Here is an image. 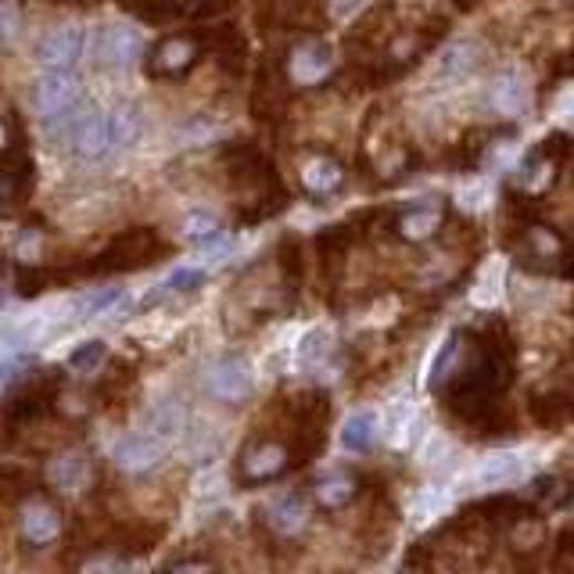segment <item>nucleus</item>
<instances>
[{
  "label": "nucleus",
  "mask_w": 574,
  "mask_h": 574,
  "mask_svg": "<svg viewBox=\"0 0 574 574\" xmlns=\"http://www.w3.org/2000/svg\"><path fill=\"white\" fill-rule=\"evenodd\" d=\"M453 456H456V445H453V438H445V435H427L424 445H421V464L431 467V470L449 467Z\"/></svg>",
  "instance_id": "22"
},
{
  "label": "nucleus",
  "mask_w": 574,
  "mask_h": 574,
  "mask_svg": "<svg viewBox=\"0 0 574 574\" xmlns=\"http://www.w3.org/2000/svg\"><path fill=\"white\" fill-rule=\"evenodd\" d=\"M100 359H105V344H100V341H86V344H79V349L68 355V363L76 366V370H94Z\"/></svg>",
  "instance_id": "28"
},
{
  "label": "nucleus",
  "mask_w": 574,
  "mask_h": 574,
  "mask_svg": "<svg viewBox=\"0 0 574 574\" xmlns=\"http://www.w3.org/2000/svg\"><path fill=\"white\" fill-rule=\"evenodd\" d=\"M459 8H474V0H456Z\"/></svg>",
  "instance_id": "38"
},
{
  "label": "nucleus",
  "mask_w": 574,
  "mask_h": 574,
  "mask_svg": "<svg viewBox=\"0 0 574 574\" xmlns=\"http://www.w3.org/2000/svg\"><path fill=\"white\" fill-rule=\"evenodd\" d=\"M330 65H334V54H330L327 43H301V47L291 54V62H287V72H291V79L298 86H312V83H320Z\"/></svg>",
  "instance_id": "6"
},
{
  "label": "nucleus",
  "mask_w": 574,
  "mask_h": 574,
  "mask_svg": "<svg viewBox=\"0 0 574 574\" xmlns=\"http://www.w3.org/2000/svg\"><path fill=\"white\" fill-rule=\"evenodd\" d=\"M445 502H449V492L445 488H424L421 496H416V507H413V521L416 524H427L435 521V517L445 510Z\"/></svg>",
  "instance_id": "24"
},
{
  "label": "nucleus",
  "mask_w": 574,
  "mask_h": 574,
  "mask_svg": "<svg viewBox=\"0 0 574 574\" xmlns=\"http://www.w3.org/2000/svg\"><path fill=\"white\" fill-rule=\"evenodd\" d=\"M223 470L220 467H201V474L194 478V496L198 499H212V496H220L223 492Z\"/></svg>",
  "instance_id": "26"
},
{
  "label": "nucleus",
  "mask_w": 574,
  "mask_h": 574,
  "mask_svg": "<svg viewBox=\"0 0 574 574\" xmlns=\"http://www.w3.org/2000/svg\"><path fill=\"white\" fill-rule=\"evenodd\" d=\"M488 105H492L499 115H521L528 108V83L517 76V72H502V76L492 83V91H488Z\"/></svg>",
  "instance_id": "9"
},
{
  "label": "nucleus",
  "mask_w": 574,
  "mask_h": 574,
  "mask_svg": "<svg viewBox=\"0 0 574 574\" xmlns=\"http://www.w3.org/2000/svg\"><path fill=\"white\" fill-rule=\"evenodd\" d=\"M502 277H507V269H502V258H492V263L485 266L478 287H474V301H478V306H492V301H499Z\"/></svg>",
  "instance_id": "21"
},
{
  "label": "nucleus",
  "mask_w": 574,
  "mask_h": 574,
  "mask_svg": "<svg viewBox=\"0 0 574 574\" xmlns=\"http://www.w3.org/2000/svg\"><path fill=\"white\" fill-rule=\"evenodd\" d=\"M378 413H370V410H359L352 416H344V424H341V445L349 453H366L373 438H378Z\"/></svg>",
  "instance_id": "12"
},
{
  "label": "nucleus",
  "mask_w": 574,
  "mask_h": 574,
  "mask_svg": "<svg viewBox=\"0 0 574 574\" xmlns=\"http://www.w3.org/2000/svg\"><path fill=\"white\" fill-rule=\"evenodd\" d=\"M280 467H284L280 445H258L255 456L248 459V474H255V478H269V474H277Z\"/></svg>",
  "instance_id": "25"
},
{
  "label": "nucleus",
  "mask_w": 574,
  "mask_h": 574,
  "mask_svg": "<svg viewBox=\"0 0 574 574\" xmlns=\"http://www.w3.org/2000/svg\"><path fill=\"white\" fill-rule=\"evenodd\" d=\"M79 100V79L72 72L51 68L36 79V108L43 115H65Z\"/></svg>",
  "instance_id": "2"
},
{
  "label": "nucleus",
  "mask_w": 574,
  "mask_h": 574,
  "mask_svg": "<svg viewBox=\"0 0 574 574\" xmlns=\"http://www.w3.org/2000/svg\"><path fill=\"white\" fill-rule=\"evenodd\" d=\"M215 230H220V220H215V215H209V212H194V215H187V223H183V234L187 237H194V241H201V237H215Z\"/></svg>",
  "instance_id": "27"
},
{
  "label": "nucleus",
  "mask_w": 574,
  "mask_h": 574,
  "mask_svg": "<svg viewBox=\"0 0 574 574\" xmlns=\"http://www.w3.org/2000/svg\"><path fill=\"white\" fill-rule=\"evenodd\" d=\"M438 226V212L435 209H410L406 215H402V237H410V241H424L431 237V230Z\"/></svg>",
  "instance_id": "23"
},
{
  "label": "nucleus",
  "mask_w": 574,
  "mask_h": 574,
  "mask_svg": "<svg viewBox=\"0 0 574 574\" xmlns=\"http://www.w3.org/2000/svg\"><path fill=\"white\" fill-rule=\"evenodd\" d=\"M126 298V291L123 287H108V291H100L97 298H91L86 301V312H100V309H111L115 301H123Z\"/></svg>",
  "instance_id": "32"
},
{
  "label": "nucleus",
  "mask_w": 574,
  "mask_h": 574,
  "mask_svg": "<svg viewBox=\"0 0 574 574\" xmlns=\"http://www.w3.org/2000/svg\"><path fill=\"white\" fill-rule=\"evenodd\" d=\"M453 349H456V338H445V344L438 349V355H435V363H431V370H427V378L435 381V378H442V370L449 366V359H453Z\"/></svg>",
  "instance_id": "33"
},
{
  "label": "nucleus",
  "mask_w": 574,
  "mask_h": 574,
  "mask_svg": "<svg viewBox=\"0 0 574 574\" xmlns=\"http://www.w3.org/2000/svg\"><path fill=\"white\" fill-rule=\"evenodd\" d=\"M108 137H111V148H129V144H137L140 115L134 108H115L108 115Z\"/></svg>",
  "instance_id": "18"
},
{
  "label": "nucleus",
  "mask_w": 574,
  "mask_h": 574,
  "mask_svg": "<svg viewBox=\"0 0 574 574\" xmlns=\"http://www.w3.org/2000/svg\"><path fill=\"white\" fill-rule=\"evenodd\" d=\"M22 535L33 545H43L57 535V513L47 507V502H29L22 510Z\"/></svg>",
  "instance_id": "14"
},
{
  "label": "nucleus",
  "mask_w": 574,
  "mask_h": 574,
  "mask_svg": "<svg viewBox=\"0 0 574 574\" xmlns=\"http://www.w3.org/2000/svg\"><path fill=\"white\" fill-rule=\"evenodd\" d=\"M359 4H363V0H334V11L344 14V11H355Z\"/></svg>",
  "instance_id": "36"
},
{
  "label": "nucleus",
  "mask_w": 574,
  "mask_h": 574,
  "mask_svg": "<svg viewBox=\"0 0 574 574\" xmlns=\"http://www.w3.org/2000/svg\"><path fill=\"white\" fill-rule=\"evenodd\" d=\"M269 524L280 531V535H295L309 524V502L298 499V496H287V499H277L269 507Z\"/></svg>",
  "instance_id": "15"
},
{
  "label": "nucleus",
  "mask_w": 574,
  "mask_h": 574,
  "mask_svg": "<svg viewBox=\"0 0 574 574\" xmlns=\"http://www.w3.org/2000/svg\"><path fill=\"white\" fill-rule=\"evenodd\" d=\"M11 370H14L11 355H8V352H0V381H8V378H11Z\"/></svg>",
  "instance_id": "35"
},
{
  "label": "nucleus",
  "mask_w": 574,
  "mask_h": 574,
  "mask_svg": "<svg viewBox=\"0 0 574 574\" xmlns=\"http://www.w3.org/2000/svg\"><path fill=\"white\" fill-rule=\"evenodd\" d=\"M94 54L105 68H129L140 62L144 40L126 25H105L94 40Z\"/></svg>",
  "instance_id": "1"
},
{
  "label": "nucleus",
  "mask_w": 574,
  "mask_h": 574,
  "mask_svg": "<svg viewBox=\"0 0 574 574\" xmlns=\"http://www.w3.org/2000/svg\"><path fill=\"white\" fill-rule=\"evenodd\" d=\"M201 280H205V273L201 269H177L166 280V291H191V287H198Z\"/></svg>",
  "instance_id": "30"
},
{
  "label": "nucleus",
  "mask_w": 574,
  "mask_h": 574,
  "mask_svg": "<svg viewBox=\"0 0 574 574\" xmlns=\"http://www.w3.org/2000/svg\"><path fill=\"white\" fill-rule=\"evenodd\" d=\"M478 62H481L478 43L459 40V43H453V47L442 54V72H445V76H470V72L478 68Z\"/></svg>",
  "instance_id": "16"
},
{
  "label": "nucleus",
  "mask_w": 574,
  "mask_h": 574,
  "mask_svg": "<svg viewBox=\"0 0 574 574\" xmlns=\"http://www.w3.org/2000/svg\"><path fill=\"white\" fill-rule=\"evenodd\" d=\"M79 51H83V33L72 25H62V29H51L47 36L36 43V57L47 68H62L68 72V65L79 62Z\"/></svg>",
  "instance_id": "4"
},
{
  "label": "nucleus",
  "mask_w": 574,
  "mask_h": 574,
  "mask_svg": "<svg viewBox=\"0 0 574 574\" xmlns=\"http://www.w3.org/2000/svg\"><path fill=\"white\" fill-rule=\"evenodd\" d=\"M43 330H47V316H25V320H14L0 330V344H8V349H25V344H33Z\"/></svg>",
  "instance_id": "17"
},
{
  "label": "nucleus",
  "mask_w": 574,
  "mask_h": 574,
  "mask_svg": "<svg viewBox=\"0 0 574 574\" xmlns=\"http://www.w3.org/2000/svg\"><path fill=\"white\" fill-rule=\"evenodd\" d=\"M172 574H209L205 567H198V564H183V567H177Z\"/></svg>",
  "instance_id": "37"
},
{
  "label": "nucleus",
  "mask_w": 574,
  "mask_h": 574,
  "mask_svg": "<svg viewBox=\"0 0 574 574\" xmlns=\"http://www.w3.org/2000/svg\"><path fill=\"white\" fill-rule=\"evenodd\" d=\"M148 435L158 438L162 445L187 435V413H183L180 402H172V398L155 402L151 413H148Z\"/></svg>",
  "instance_id": "10"
},
{
  "label": "nucleus",
  "mask_w": 574,
  "mask_h": 574,
  "mask_svg": "<svg viewBox=\"0 0 574 574\" xmlns=\"http://www.w3.org/2000/svg\"><path fill=\"white\" fill-rule=\"evenodd\" d=\"M111 456H115V464L126 467V470H148L166 456V445L151 435H126V438L115 442Z\"/></svg>",
  "instance_id": "7"
},
{
  "label": "nucleus",
  "mask_w": 574,
  "mask_h": 574,
  "mask_svg": "<svg viewBox=\"0 0 574 574\" xmlns=\"http://www.w3.org/2000/svg\"><path fill=\"white\" fill-rule=\"evenodd\" d=\"M456 198H459V205H464V209H481L488 201V187L485 183H464Z\"/></svg>",
  "instance_id": "31"
},
{
  "label": "nucleus",
  "mask_w": 574,
  "mask_h": 574,
  "mask_svg": "<svg viewBox=\"0 0 574 574\" xmlns=\"http://www.w3.org/2000/svg\"><path fill=\"white\" fill-rule=\"evenodd\" d=\"M524 474V464L517 456L510 453H502V456H492V459H485V464L474 470V485L478 488H499V485H510L517 481Z\"/></svg>",
  "instance_id": "13"
},
{
  "label": "nucleus",
  "mask_w": 574,
  "mask_h": 574,
  "mask_svg": "<svg viewBox=\"0 0 574 574\" xmlns=\"http://www.w3.org/2000/svg\"><path fill=\"white\" fill-rule=\"evenodd\" d=\"M86 478V459L68 453V456H57L51 464V481L62 488V492H76V488L83 485Z\"/></svg>",
  "instance_id": "20"
},
{
  "label": "nucleus",
  "mask_w": 574,
  "mask_h": 574,
  "mask_svg": "<svg viewBox=\"0 0 574 574\" xmlns=\"http://www.w3.org/2000/svg\"><path fill=\"white\" fill-rule=\"evenodd\" d=\"M72 148H76L79 158L86 162H97L111 151V137H108V115L105 111H86L83 119L72 129Z\"/></svg>",
  "instance_id": "5"
},
{
  "label": "nucleus",
  "mask_w": 574,
  "mask_h": 574,
  "mask_svg": "<svg viewBox=\"0 0 574 574\" xmlns=\"http://www.w3.org/2000/svg\"><path fill=\"white\" fill-rule=\"evenodd\" d=\"M198 57V43L191 36H172L151 54V72L155 76H177V72L191 68Z\"/></svg>",
  "instance_id": "8"
},
{
  "label": "nucleus",
  "mask_w": 574,
  "mask_h": 574,
  "mask_svg": "<svg viewBox=\"0 0 574 574\" xmlns=\"http://www.w3.org/2000/svg\"><path fill=\"white\" fill-rule=\"evenodd\" d=\"M301 180H306L312 194H330L341 183V169L338 162H330V158H312L306 172H301Z\"/></svg>",
  "instance_id": "19"
},
{
  "label": "nucleus",
  "mask_w": 574,
  "mask_h": 574,
  "mask_svg": "<svg viewBox=\"0 0 574 574\" xmlns=\"http://www.w3.org/2000/svg\"><path fill=\"white\" fill-rule=\"evenodd\" d=\"M330 352H334V330L330 327H309L298 341L295 359H298L301 370H316V366L327 363Z\"/></svg>",
  "instance_id": "11"
},
{
  "label": "nucleus",
  "mask_w": 574,
  "mask_h": 574,
  "mask_svg": "<svg viewBox=\"0 0 574 574\" xmlns=\"http://www.w3.org/2000/svg\"><path fill=\"white\" fill-rule=\"evenodd\" d=\"M352 496V485L344 478H334V481H323L320 488H316V499L327 502V507H341L344 499Z\"/></svg>",
  "instance_id": "29"
},
{
  "label": "nucleus",
  "mask_w": 574,
  "mask_h": 574,
  "mask_svg": "<svg viewBox=\"0 0 574 574\" xmlns=\"http://www.w3.org/2000/svg\"><path fill=\"white\" fill-rule=\"evenodd\" d=\"M205 392L220 402H241L252 392V370L241 359H223L205 373Z\"/></svg>",
  "instance_id": "3"
},
{
  "label": "nucleus",
  "mask_w": 574,
  "mask_h": 574,
  "mask_svg": "<svg viewBox=\"0 0 574 574\" xmlns=\"http://www.w3.org/2000/svg\"><path fill=\"white\" fill-rule=\"evenodd\" d=\"M0 29H4V36H8V40H11L14 33H19V14H14L11 4L0 8Z\"/></svg>",
  "instance_id": "34"
}]
</instances>
